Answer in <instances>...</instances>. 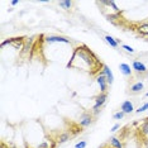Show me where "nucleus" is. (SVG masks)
Listing matches in <instances>:
<instances>
[{
	"label": "nucleus",
	"instance_id": "f257e3e1",
	"mask_svg": "<svg viewBox=\"0 0 148 148\" xmlns=\"http://www.w3.org/2000/svg\"><path fill=\"white\" fill-rule=\"evenodd\" d=\"M24 39L22 38H10V39H8V41H3L1 42V47H5L6 45H12L13 47H14V49H23L24 48Z\"/></svg>",
	"mask_w": 148,
	"mask_h": 148
},
{
	"label": "nucleus",
	"instance_id": "f03ea898",
	"mask_svg": "<svg viewBox=\"0 0 148 148\" xmlns=\"http://www.w3.org/2000/svg\"><path fill=\"white\" fill-rule=\"evenodd\" d=\"M92 123V114H89V113H84L81 118L79 120V125L81 128H87L90 127Z\"/></svg>",
	"mask_w": 148,
	"mask_h": 148
},
{
	"label": "nucleus",
	"instance_id": "7ed1b4c3",
	"mask_svg": "<svg viewBox=\"0 0 148 148\" xmlns=\"http://www.w3.org/2000/svg\"><path fill=\"white\" fill-rule=\"evenodd\" d=\"M101 75L103 76H105V79H106V81L109 85H112L113 81H114V76H113V72H112V70L109 69L106 65H101Z\"/></svg>",
	"mask_w": 148,
	"mask_h": 148
},
{
	"label": "nucleus",
	"instance_id": "20e7f679",
	"mask_svg": "<svg viewBox=\"0 0 148 148\" xmlns=\"http://www.w3.org/2000/svg\"><path fill=\"white\" fill-rule=\"evenodd\" d=\"M133 110H134V106L130 100H125L120 105V112H123L124 114H130V113H133Z\"/></svg>",
	"mask_w": 148,
	"mask_h": 148
},
{
	"label": "nucleus",
	"instance_id": "39448f33",
	"mask_svg": "<svg viewBox=\"0 0 148 148\" xmlns=\"http://www.w3.org/2000/svg\"><path fill=\"white\" fill-rule=\"evenodd\" d=\"M46 42L47 43H57V42H62V43H70V41L65 37L61 36H48L46 37Z\"/></svg>",
	"mask_w": 148,
	"mask_h": 148
},
{
	"label": "nucleus",
	"instance_id": "423d86ee",
	"mask_svg": "<svg viewBox=\"0 0 148 148\" xmlns=\"http://www.w3.org/2000/svg\"><path fill=\"white\" fill-rule=\"evenodd\" d=\"M96 81H97V85L100 87V92H106V89H108V85H109V84H108L105 76H103L101 73H100V75L97 76Z\"/></svg>",
	"mask_w": 148,
	"mask_h": 148
},
{
	"label": "nucleus",
	"instance_id": "0eeeda50",
	"mask_svg": "<svg viewBox=\"0 0 148 148\" xmlns=\"http://www.w3.org/2000/svg\"><path fill=\"white\" fill-rule=\"evenodd\" d=\"M133 70L138 73H146L147 72V67L144 63H142L140 61H134L133 62Z\"/></svg>",
	"mask_w": 148,
	"mask_h": 148
},
{
	"label": "nucleus",
	"instance_id": "6e6552de",
	"mask_svg": "<svg viewBox=\"0 0 148 148\" xmlns=\"http://www.w3.org/2000/svg\"><path fill=\"white\" fill-rule=\"evenodd\" d=\"M136 31L139 36L148 37V22H144V23H142V24H139L136 28Z\"/></svg>",
	"mask_w": 148,
	"mask_h": 148
},
{
	"label": "nucleus",
	"instance_id": "1a4fd4ad",
	"mask_svg": "<svg viewBox=\"0 0 148 148\" xmlns=\"http://www.w3.org/2000/svg\"><path fill=\"white\" fill-rule=\"evenodd\" d=\"M70 138H71V133H70V132H62L61 134H58L56 142L60 143V144H62V143H66L67 140H70Z\"/></svg>",
	"mask_w": 148,
	"mask_h": 148
},
{
	"label": "nucleus",
	"instance_id": "9d476101",
	"mask_svg": "<svg viewBox=\"0 0 148 148\" xmlns=\"http://www.w3.org/2000/svg\"><path fill=\"white\" fill-rule=\"evenodd\" d=\"M106 97H108L106 92H100L97 96L94 97V100H95V104H96V105L103 106L104 104H105V101H106Z\"/></svg>",
	"mask_w": 148,
	"mask_h": 148
},
{
	"label": "nucleus",
	"instance_id": "9b49d317",
	"mask_svg": "<svg viewBox=\"0 0 148 148\" xmlns=\"http://www.w3.org/2000/svg\"><path fill=\"white\" fill-rule=\"evenodd\" d=\"M105 42L109 45L110 47H113V48H116L118 46H119V39H116V38H114V37L112 36H105Z\"/></svg>",
	"mask_w": 148,
	"mask_h": 148
},
{
	"label": "nucleus",
	"instance_id": "f8f14e48",
	"mask_svg": "<svg viewBox=\"0 0 148 148\" xmlns=\"http://www.w3.org/2000/svg\"><path fill=\"white\" fill-rule=\"evenodd\" d=\"M119 69H120V72H122L124 76H132V70H130L129 65H127V63H120Z\"/></svg>",
	"mask_w": 148,
	"mask_h": 148
},
{
	"label": "nucleus",
	"instance_id": "ddd939ff",
	"mask_svg": "<svg viewBox=\"0 0 148 148\" xmlns=\"http://www.w3.org/2000/svg\"><path fill=\"white\" fill-rule=\"evenodd\" d=\"M33 42H34V39L33 38H28L27 41L24 42V48H23V55H25L27 52H29L31 49L33 48Z\"/></svg>",
	"mask_w": 148,
	"mask_h": 148
},
{
	"label": "nucleus",
	"instance_id": "4468645a",
	"mask_svg": "<svg viewBox=\"0 0 148 148\" xmlns=\"http://www.w3.org/2000/svg\"><path fill=\"white\" fill-rule=\"evenodd\" d=\"M58 5L61 6L62 9H65V10H70V9L72 8L73 3L71 0H61V1H58Z\"/></svg>",
	"mask_w": 148,
	"mask_h": 148
},
{
	"label": "nucleus",
	"instance_id": "2eb2a0df",
	"mask_svg": "<svg viewBox=\"0 0 148 148\" xmlns=\"http://www.w3.org/2000/svg\"><path fill=\"white\" fill-rule=\"evenodd\" d=\"M110 144H112L113 148H123V143L119 138L116 137H112L110 138Z\"/></svg>",
	"mask_w": 148,
	"mask_h": 148
},
{
	"label": "nucleus",
	"instance_id": "dca6fc26",
	"mask_svg": "<svg viewBox=\"0 0 148 148\" xmlns=\"http://www.w3.org/2000/svg\"><path fill=\"white\" fill-rule=\"evenodd\" d=\"M143 82H136V84H133L132 86H130V91L132 92H139V91H142L143 90Z\"/></svg>",
	"mask_w": 148,
	"mask_h": 148
},
{
	"label": "nucleus",
	"instance_id": "f3484780",
	"mask_svg": "<svg viewBox=\"0 0 148 148\" xmlns=\"http://www.w3.org/2000/svg\"><path fill=\"white\" fill-rule=\"evenodd\" d=\"M139 132L142 133L143 136H148V120H146V122L139 127Z\"/></svg>",
	"mask_w": 148,
	"mask_h": 148
},
{
	"label": "nucleus",
	"instance_id": "a211bd4d",
	"mask_svg": "<svg viewBox=\"0 0 148 148\" xmlns=\"http://www.w3.org/2000/svg\"><path fill=\"white\" fill-rule=\"evenodd\" d=\"M103 4H106V5H109V6H112V8L114 9V12L115 13H119V8L116 6V4L114 1H104Z\"/></svg>",
	"mask_w": 148,
	"mask_h": 148
},
{
	"label": "nucleus",
	"instance_id": "6ab92c4d",
	"mask_svg": "<svg viewBox=\"0 0 148 148\" xmlns=\"http://www.w3.org/2000/svg\"><path fill=\"white\" fill-rule=\"evenodd\" d=\"M146 110H148V103L143 104L142 106H139V108H138V109L136 110V113L139 114V113H142V112H146Z\"/></svg>",
	"mask_w": 148,
	"mask_h": 148
},
{
	"label": "nucleus",
	"instance_id": "aec40b11",
	"mask_svg": "<svg viewBox=\"0 0 148 148\" xmlns=\"http://www.w3.org/2000/svg\"><path fill=\"white\" fill-rule=\"evenodd\" d=\"M124 115H125V114H124L123 112H118V113L114 114L113 118H114L115 120H120V119H123V118H124Z\"/></svg>",
	"mask_w": 148,
	"mask_h": 148
},
{
	"label": "nucleus",
	"instance_id": "412c9836",
	"mask_svg": "<svg viewBox=\"0 0 148 148\" xmlns=\"http://www.w3.org/2000/svg\"><path fill=\"white\" fill-rule=\"evenodd\" d=\"M86 146H87L86 140H80L79 143L75 144V148H86Z\"/></svg>",
	"mask_w": 148,
	"mask_h": 148
},
{
	"label": "nucleus",
	"instance_id": "4be33fe9",
	"mask_svg": "<svg viewBox=\"0 0 148 148\" xmlns=\"http://www.w3.org/2000/svg\"><path fill=\"white\" fill-rule=\"evenodd\" d=\"M106 18L109 19V21H115V19H120V15H119V13H115V14L106 15Z\"/></svg>",
	"mask_w": 148,
	"mask_h": 148
},
{
	"label": "nucleus",
	"instance_id": "5701e85b",
	"mask_svg": "<svg viewBox=\"0 0 148 148\" xmlns=\"http://www.w3.org/2000/svg\"><path fill=\"white\" fill-rule=\"evenodd\" d=\"M37 148H53V147H49V142L48 140H45V142H42Z\"/></svg>",
	"mask_w": 148,
	"mask_h": 148
},
{
	"label": "nucleus",
	"instance_id": "b1692460",
	"mask_svg": "<svg viewBox=\"0 0 148 148\" xmlns=\"http://www.w3.org/2000/svg\"><path fill=\"white\" fill-rule=\"evenodd\" d=\"M123 49H125L127 52H129V53H134V48H132L130 46H128V45H123Z\"/></svg>",
	"mask_w": 148,
	"mask_h": 148
},
{
	"label": "nucleus",
	"instance_id": "393cba45",
	"mask_svg": "<svg viewBox=\"0 0 148 148\" xmlns=\"http://www.w3.org/2000/svg\"><path fill=\"white\" fill-rule=\"evenodd\" d=\"M119 128H120V125H119V124H114V125H113V128H112V129H110V130H112V132H116V130L118 129H119Z\"/></svg>",
	"mask_w": 148,
	"mask_h": 148
},
{
	"label": "nucleus",
	"instance_id": "a878e982",
	"mask_svg": "<svg viewBox=\"0 0 148 148\" xmlns=\"http://www.w3.org/2000/svg\"><path fill=\"white\" fill-rule=\"evenodd\" d=\"M10 4H12V5H13V6H15V5H16V4H18V1H16V0H13V1H12V3H10Z\"/></svg>",
	"mask_w": 148,
	"mask_h": 148
},
{
	"label": "nucleus",
	"instance_id": "bb28decb",
	"mask_svg": "<svg viewBox=\"0 0 148 148\" xmlns=\"http://www.w3.org/2000/svg\"><path fill=\"white\" fill-rule=\"evenodd\" d=\"M6 146H5V143H1V148H5Z\"/></svg>",
	"mask_w": 148,
	"mask_h": 148
},
{
	"label": "nucleus",
	"instance_id": "cd10ccee",
	"mask_svg": "<svg viewBox=\"0 0 148 148\" xmlns=\"http://www.w3.org/2000/svg\"><path fill=\"white\" fill-rule=\"evenodd\" d=\"M146 96H147V97H148V92H146Z\"/></svg>",
	"mask_w": 148,
	"mask_h": 148
},
{
	"label": "nucleus",
	"instance_id": "c85d7f7f",
	"mask_svg": "<svg viewBox=\"0 0 148 148\" xmlns=\"http://www.w3.org/2000/svg\"><path fill=\"white\" fill-rule=\"evenodd\" d=\"M147 22H148V21H147Z\"/></svg>",
	"mask_w": 148,
	"mask_h": 148
}]
</instances>
